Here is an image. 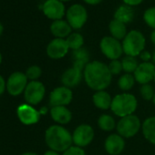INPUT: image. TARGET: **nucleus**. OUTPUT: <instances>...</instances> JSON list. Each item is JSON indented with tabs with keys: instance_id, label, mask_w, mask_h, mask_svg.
Wrapping results in <instances>:
<instances>
[{
	"instance_id": "nucleus-1",
	"label": "nucleus",
	"mask_w": 155,
	"mask_h": 155,
	"mask_svg": "<svg viewBox=\"0 0 155 155\" xmlns=\"http://www.w3.org/2000/svg\"><path fill=\"white\" fill-rule=\"evenodd\" d=\"M83 79L87 86L95 91H105L111 83L112 75L108 65L101 61L90 62L83 70Z\"/></svg>"
},
{
	"instance_id": "nucleus-2",
	"label": "nucleus",
	"mask_w": 155,
	"mask_h": 155,
	"mask_svg": "<svg viewBox=\"0 0 155 155\" xmlns=\"http://www.w3.org/2000/svg\"><path fill=\"white\" fill-rule=\"evenodd\" d=\"M45 141L50 150L64 152L73 145L72 133L62 125H52L45 132Z\"/></svg>"
},
{
	"instance_id": "nucleus-3",
	"label": "nucleus",
	"mask_w": 155,
	"mask_h": 155,
	"mask_svg": "<svg viewBox=\"0 0 155 155\" xmlns=\"http://www.w3.org/2000/svg\"><path fill=\"white\" fill-rule=\"evenodd\" d=\"M138 107V101L133 94L123 92L112 98L110 110L120 118L132 115Z\"/></svg>"
},
{
	"instance_id": "nucleus-4",
	"label": "nucleus",
	"mask_w": 155,
	"mask_h": 155,
	"mask_svg": "<svg viewBox=\"0 0 155 155\" xmlns=\"http://www.w3.org/2000/svg\"><path fill=\"white\" fill-rule=\"evenodd\" d=\"M121 44L123 48V53H125L126 56L136 58L137 56H140L143 50H145L146 39L140 31L133 29L128 32Z\"/></svg>"
},
{
	"instance_id": "nucleus-5",
	"label": "nucleus",
	"mask_w": 155,
	"mask_h": 155,
	"mask_svg": "<svg viewBox=\"0 0 155 155\" xmlns=\"http://www.w3.org/2000/svg\"><path fill=\"white\" fill-rule=\"evenodd\" d=\"M142 123L140 118L134 114L120 118L117 123L116 130L117 133L124 139L134 137L140 130H141Z\"/></svg>"
},
{
	"instance_id": "nucleus-6",
	"label": "nucleus",
	"mask_w": 155,
	"mask_h": 155,
	"mask_svg": "<svg viewBox=\"0 0 155 155\" xmlns=\"http://www.w3.org/2000/svg\"><path fill=\"white\" fill-rule=\"evenodd\" d=\"M88 11L86 8L81 4L71 5L66 12V18L72 29L79 30L84 27L88 21Z\"/></svg>"
},
{
	"instance_id": "nucleus-7",
	"label": "nucleus",
	"mask_w": 155,
	"mask_h": 155,
	"mask_svg": "<svg viewBox=\"0 0 155 155\" xmlns=\"http://www.w3.org/2000/svg\"><path fill=\"white\" fill-rule=\"evenodd\" d=\"M100 48L101 53L110 60L119 59L123 54L121 42L111 36H106L101 38L100 42Z\"/></svg>"
},
{
	"instance_id": "nucleus-8",
	"label": "nucleus",
	"mask_w": 155,
	"mask_h": 155,
	"mask_svg": "<svg viewBox=\"0 0 155 155\" xmlns=\"http://www.w3.org/2000/svg\"><path fill=\"white\" fill-rule=\"evenodd\" d=\"M94 136V129L91 125L85 123L81 124L74 130L72 133L73 144L81 148L87 147L92 142Z\"/></svg>"
},
{
	"instance_id": "nucleus-9",
	"label": "nucleus",
	"mask_w": 155,
	"mask_h": 155,
	"mask_svg": "<svg viewBox=\"0 0 155 155\" xmlns=\"http://www.w3.org/2000/svg\"><path fill=\"white\" fill-rule=\"evenodd\" d=\"M46 94V88L44 84L38 81H29L24 91L25 101L29 105H38L42 101Z\"/></svg>"
},
{
	"instance_id": "nucleus-10",
	"label": "nucleus",
	"mask_w": 155,
	"mask_h": 155,
	"mask_svg": "<svg viewBox=\"0 0 155 155\" xmlns=\"http://www.w3.org/2000/svg\"><path fill=\"white\" fill-rule=\"evenodd\" d=\"M28 83V78L25 73L20 71L14 72L7 81V91L11 96H18L25 91Z\"/></svg>"
},
{
	"instance_id": "nucleus-11",
	"label": "nucleus",
	"mask_w": 155,
	"mask_h": 155,
	"mask_svg": "<svg viewBox=\"0 0 155 155\" xmlns=\"http://www.w3.org/2000/svg\"><path fill=\"white\" fill-rule=\"evenodd\" d=\"M73 99L71 89L65 86H60L54 89L49 95V104L51 107L68 106Z\"/></svg>"
},
{
	"instance_id": "nucleus-12",
	"label": "nucleus",
	"mask_w": 155,
	"mask_h": 155,
	"mask_svg": "<svg viewBox=\"0 0 155 155\" xmlns=\"http://www.w3.org/2000/svg\"><path fill=\"white\" fill-rule=\"evenodd\" d=\"M44 15L53 21L62 19L66 16V8L63 2L59 0H47L42 6Z\"/></svg>"
},
{
	"instance_id": "nucleus-13",
	"label": "nucleus",
	"mask_w": 155,
	"mask_h": 155,
	"mask_svg": "<svg viewBox=\"0 0 155 155\" xmlns=\"http://www.w3.org/2000/svg\"><path fill=\"white\" fill-rule=\"evenodd\" d=\"M154 75L155 66L151 62L140 63L135 72L133 73L135 81L141 85L149 84L150 81H152L154 80Z\"/></svg>"
},
{
	"instance_id": "nucleus-14",
	"label": "nucleus",
	"mask_w": 155,
	"mask_h": 155,
	"mask_svg": "<svg viewBox=\"0 0 155 155\" xmlns=\"http://www.w3.org/2000/svg\"><path fill=\"white\" fill-rule=\"evenodd\" d=\"M17 114L19 120L25 125H32L38 122L40 119V112L38 111L32 105L21 104L17 109Z\"/></svg>"
},
{
	"instance_id": "nucleus-15",
	"label": "nucleus",
	"mask_w": 155,
	"mask_h": 155,
	"mask_svg": "<svg viewBox=\"0 0 155 155\" xmlns=\"http://www.w3.org/2000/svg\"><path fill=\"white\" fill-rule=\"evenodd\" d=\"M69 50L65 38H54L47 47V55L52 59H60L64 58Z\"/></svg>"
},
{
	"instance_id": "nucleus-16",
	"label": "nucleus",
	"mask_w": 155,
	"mask_h": 155,
	"mask_svg": "<svg viewBox=\"0 0 155 155\" xmlns=\"http://www.w3.org/2000/svg\"><path fill=\"white\" fill-rule=\"evenodd\" d=\"M104 148L110 155H120L125 149V140L120 134L112 133L106 138Z\"/></svg>"
},
{
	"instance_id": "nucleus-17",
	"label": "nucleus",
	"mask_w": 155,
	"mask_h": 155,
	"mask_svg": "<svg viewBox=\"0 0 155 155\" xmlns=\"http://www.w3.org/2000/svg\"><path fill=\"white\" fill-rule=\"evenodd\" d=\"M82 79L83 71L72 66L63 72L61 76V83L63 86L72 89L79 85Z\"/></svg>"
},
{
	"instance_id": "nucleus-18",
	"label": "nucleus",
	"mask_w": 155,
	"mask_h": 155,
	"mask_svg": "<svg viewBox=\"0 0 155 155\" xmlns=\"http://www.w3.org/2000/svg\"><path fill=\"white\" fill-rule=\"evenodd\" d=\"M50 116L52 120L58 125H65L72 120V112L66 106L51 107Z\"/></svg>"
},
{
	"instance_id": "nucleus-19",
	"label": "nucleus",
	"mask_w": 155,
	"mask_h": 155,
	"mask_svg": "<svg viewBox=\"0 0 155 155\" xmlns=\"http://www.w3.org/2000/svg\"><path fill=\"white\" fill-rule=\"evenodd\" d=\"M50 32L56 38H67L72 33V28L67 20H55L50 25Z\"/></svg>"
},
{
	"instance_id": "nucleus-20",
	"label": "nucleus",
	"mask_w": 155,
	"mask_h": 155,
	"mask_svg": "<svg viewBox=\"0 0 155 155\" xmlns=\"http://www.w3.org/2000/svg\"><path fill=\"white\" fill-rule=\"evenodd\" d=\"M90 63V53L85 48H81L72 51V66L84 70L86 66Z\"/></svg>"
},
{
	"instance_id": "nucleus-21",
	"label": "nucleus",
	"mask_w": 155,
	"mask_h": 155,
	"mask_svg": "<svg viewBox=\"0 0 155 155\" xmlns=\"http://www.w3.org/2000/svg\"><path fill=\"white\" fill-rule=\"evenodd\" d=\"M92 102L94 106L100 110H107L110 109L112 98L109 92L106 91H96L92 96Z\"/></svg>"
},
{
	"instance_id": "nucleus-22",
	"label": "nucleus",
	"mask_w": 155,
	"mask_h": 155,
	"mask_svg": "<svg viewBox=\"0 0 155 155\" xmlns=\"http://www.w3.org/2000/svg\"><path fill=\"white\" fill-rule=\"evenodd\" d=\"M134 18V10L131 7L125 4L120 5L114 12V19H117L125 25L130 23Z\"/></svg>"
},
{
	"instance_id": "nucleus-23",
	"label": "nucleus",
	"mask_w": 155,
	"mask_h": 155,
	"mask_svg": "<svg viewBox=\"0 0 155 155\" xmlns=\"http://www.w3.org/2000/svg\"><path fill=\"white\" fill-rule=\"evenodd\" d=\"M144 138L151 144L155 145V116L147 118L141 126Z\"/></svg>"
},
{
	"instance_id": "nucleus-24",
	"label": "nucleus",
	"mask_w": 155,
	"mask_h": 155,
	"mask_svg": "<svg viewBox=\"0 0 155 155\" xmlns=\"http://www.w3.org/2000/svg\"><path fill=\"white\" fill-rule=\"evenodd\" d=\"M109 30L110 36L118 40H123V38L128 34L126 25L117 19H112L109 24Z\"/></svg>"
},
{
	"instance_id": "nucleus-25",
	"label": "nucleus",
	"mask_w": 155,
	"mask_h": 155,
	"mask_svg": "<svg viewBox=\"0 0 155 155\" xmlns=\"http://www.w3.org/2000/svg\"><path fill=\"white\" fill-rule=\"evenodd\" d=\"M98 126L101 130L111 131L116 128L117 123L112 116L109 114H101L98 119Z\"/></svg>"
},
{
	"instance_id": "nucleus-26",
	"label": "nucleus",
	"mask_w": 155,
	"mask_h": 155,
	"mask_svg": "<svg viewBox=\"0 0 155 155\" xmlns=\"http://www.w3.org/2000/svg\"><path fill=\"white\" fill-rule=\"evenodd\" d=\"M67 44L72 51L80 49L83 48L84 45V38L81 34L78 32H72L67 38H66Z\"/></svg>"
},
{
	"instance_id": "nucleus-27",
	"label": "nucleus",
	"mask_w": 155,
	"mask_h": 155,
	"mask_svg": "<svg viewBox=\"0 0 155 155\" xmlns=\"http://www.w3.org/2000/svg\"><path fill=\"white\" fill-rule=\"evenodd\" d=\"M135 81H135L133 74L125 73L120 77V79L118 81V86L122 91L126 92L132 89V87L135 84Z\"/></svg>"
},
{
	"instance_id": "nucleus-28",
	"label": "nucleus",
	"mask_w": 155,
	"mask_h": 155,
	"mask_svg": "<svg viewBox=\"0 0 155 155\" xmlns=\"http://www.w3.org/2000/svg\"><path fill=\"white\" fill-rule=\"evenodd\" d=\"M121 64H122L123 71L128 74L134 73L139 66V62L137 58L135 57H130V56H125L121 59Z\"/></svg>"
},
{
	"instance_id": "nucleus-29",
	"label": "nucleus",
	"mask_w": 155,
	"mask_h": 155,
	"mask_svg": "<svg viewBox=\"0 0 155 155\" xmlns=\"http://www.w3.org/2000/svg\"><path fill=\"white\" fill-rule=\"evenodd\" d=\"M143 21L152 29H155V7L147 8L143 13Z\"/></svg>"
},
{
	"instance_id": "nucleus-30",
	"label": "nucleus",
	"mask_w": 155,
	"mask_h": 155,
	"mask_svg": "<svg viewBox=\"0 0 155 155\" xmlns=\"http://www.w3.org/2000/svg\"><path fill=\"white\" fill-rule=\"evenodd\" d=\"M154 93H155V91L150 83L141 85L140 89V94L141 98L145 101H152Z\"/></svg>"
},
{
	"instance_id": "nucleus-31",
	"label": "nucleus",
	"mask_w": 155,
	"mask_h": 155,
	"mask_svg": "<svg viewBox=\"0 0 155 155\" xmlns=\"http://www.w3.org/2000/svg\"><path fill=\"white\" fill-rule=\"evenodd\" d=\"M25 74L28 78V80H30L31 81H38V79H39L42 74V69L40 68V67L37 65H33L27 69Z\"/></svg>"
},
{
	"instance_id": "nucleus-32",
	"label": "nucleus",
	"mask_w": 155,
	"mask_h": 155,
	"mask_svg": "<svg viewBox=\"0 0 155 155\" xmlns=\"http://www.w3.org/2000/svg\"><path fill=\"white\" fill-rule=\"evenodd\" d=\"M108 67H109V69H110V71L112 76L120 75L123 71L121 60H119V59L110 60V62L109 63Z\"/></svg>"
},
{
	"instance_id": "nucleus-33",
	"label": "nucleus",
	"mask_w": 155,
	"mask_h": 155,
	"mask_svg": "<svg viewBox=\"0 0 155 155\" xmlns=\"http://www.w3.org/2000/svg\"><path fill=\"white\" fill-rule=\"evenodd\" d=\"M62 155H86V152L83 150V148L72 145L70 148L65 150Z\"/></svg>"
},
{
	"instance_id": "nucleus-34",
	"label": "nucleus",
	"mask_w": 155,
	"mask_h": 155,
	"mask_svg": "<svg viewBox=\"0 0 155 155\" xmlns=\"http://www.w3.org/2000/svg\"><path fill=\"white\" fill-rule=\"evenodd\" d=\"M139 57L142 60V62H150L151 61V54L147 50H143L140 54Z\"/></svg>"
},
{
	"instance_id": "nucleus-35",
	"label": "nucleus",
	"mask_w": 155,
	"mask_h": 155,
	"mask_svg": "<svg viewBox=\"0 0 155 155\" xmlns=\"http://www.w3.org/2000/svg\"><path fill=\"white\" fill-rule=\"evenodd\" d=\"M122 2L125 5L133 8V7H137V6L140 5L143 2V0H122Z\"/></svg>"
},
{
	"instance_id": "nucleus-36",
	"label": "nucleus",
	"mask_w": 155,
	"mask_h": 155,
	"mask_svg": "<svg viewBox=\"0 0 155 155\" xmlns=\"http://www.w3.org/2000/svg\"><path fill=\"white\" fill-rule=\"evenodd\" d=\"M7 89V82L5 81L4 78L0 75V95H2Z\"/></svg>"
},
{
	"instance_id": "nucleus-37",
	"label": "nucleus",
	"mask_w": 155,
	"mask_h": 155,
	"mask_svg": "<svg viewBox=\"0 0 155 155\" xmlns=\"http://www.w3.org/2000/svg\"><path fill=\"white\" fill-rule=\"evenodd\" d=\"M83 1L88 4V5H91V6H96V5H99L101 4L103 0H83Z\"/></svg>"
},
{
	"instance_id": "nucleus-38",
	"label": "nucleus",
	"mask_w": 155,
	"mask_h": 155,
	"mask_svg": "<svg viewBox=\"0 0 155 155\" xmlns=\"http://www.w3.org/2000/svg\"><path fill=\"white\" fill-rule=\"evenodd\" d=\"M44 155H60V154L58 151H55V150H47L44 153Z\"/></svg>"
},
{
	"instance_id": "nucleus-39",
	"label": "nucleus",
	"mask_w": 155,
	"mask_h": 155,
	"mask_svg": "<svg viewBox=\"0 0 155 155\" xmlns=\"http://www.w3.org/2000/svg\"><path fill=\"white\" fill-rule=\"evenodd\" d=\"M150 41L153 45H155V29H153L150 34Z\"/></svg>"
},
{
	"instance_id": "nucleus-40",
	"label": "nucleus",
	"mask_w": 155,
	"mask_h": 155,
	"mask_svg": "<svg viewBox=\"0 0 155 155\" xmlns=\"http://www.w3.org/2000/svg\"><path fill=\"white\" fill-rule=\"evenodd\" d=\"M152 64H154V66H155V49L153 50V52H152V54H151V61H150Z\"/></svg>"
},
{
	"instance_id": "nucleus-41",
	"label": "nucleus",
	"mask_w": 155,
	"mask_h": 155,
	"mask_svg": "<svg viewBox=\"0 0 155 155\" xmlns=\"http://www.w3.org/2000/svg\"><path fill=\"white\" fill-rule=\"evenodd\" d=\"M21 155H38V154H37L36 152H32V151H28V152H25V153H23V154H21Z\"/></svg>"
},
{
	"instance_id": "nucleus-42",
	"label": "nucleus",
	"mask_w": 155,
	"mask_h": 155,
	"mask_svg": "<svg viewBox=\"0 0 155 155\" xmlns=\"http://www.w3.org/2000/svg\"><path fill=\"white\" fill-rule=\"evenodd\" d=\"M3 30H4V28H3V25L0 23V36L2 35V33H3Z\"/></svg>"
},
{
	"instance_id": "nucleus-43",
	"label": "nucleus",
	"mask_w": 155,
	"mask_h": 155,
	"mask_svg": "<svg viewBox=\"0 0 155 155\" xmlns=\"http://www.w3.org/2000/svg\"><path fill=\"white\" fill-rule=\"evenodd\" d=\"M59 1H61V2H68V1H71V0H59Z\"/></svg>"
},
{
	"instance_id": "nucleus-44",
	"label": "nucleus",
	"mask_w": 155,
	"mask_h": 155,
	"mask_svg": "<svg viewBox=\"0 0 155 155\" xmlns=\"http://www.w3.org/2000/svg\"><path fill=\"white\" fill-rule=\"evenodd\" d=\"M152 102L155 105V93H154V96H153V99H152Z\"/></svg>"
},
{
	"instance_id": "nucleus-45",
	"label": "nucleus",
	"mask_w": 155,
	"mask_h": 155,
	"mask_svg": "<svg viewBox=\"0 0 155 155\" xmlns=\"http://www.w3.org/2000/svg\"><path fill=\"white\" fill-rule=\"evenodd\" d=\"M1 62H2V55L0 53V64H1Z\"/></svg>"
},
{
	"instance_id": "nucleus-46",
	"label": "nucleus",
	"mask_w": 155,
	"mask_h": 155,
	"mask_svg": "<svg viewBox=\"0 0 155 155\" xmlns=\"http://www.w3.org/2000/svg\"><path fill=\"white\" fill-rule=\"evenodd\" d=\"M153 81H154V82H155V75H154V80H153Z\"/></svg>"
},
{
	"instance_id": "nucleus-47",
	"label": "nucleus",
	"mask_w": 155,
	"mask_h": 155,
	"mask_svg": "<svg viewBox=\"0 0 155 155\" xmlns=\"http://www.w3.org/2000/svg\"><path fill=\"white\" fill-rule=\"evenodd\" d=\"M154 1H155V0H154Z\"/></svg>"
}]
</instances>
